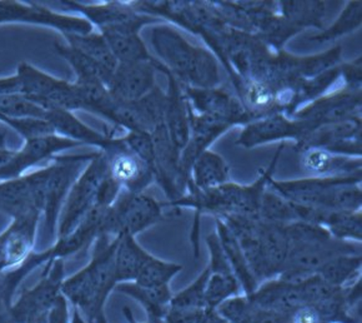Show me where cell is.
Wrapping results in <instances>:
<instances>
[{
	"label": "cell",
	"instance_id": "34",
	"mask_svg": "<svg viewBox=\"0 0 362 323\" xmlns=\"http://www.w3.org/2000/svg\"><path fill=\"white\" fill-rule=\"evenodd\" d=\"M209 278V268L204 269L203 273L179 293L173 295L169 310L171 311H192L206 307L205 303V287Z\"/></svg>",
	"mask_w": 362,
	"mask_h": 323
},
{
	"label": "cell",
	"instance_id": "40",
	"mask_svg": "<svg viewBox=\"0 0 362 323\" xmlns=\"http://www.w3.org/2000/svg\"><path fill=\"white\" fill-rule=\"evenodd\" d=\"M13 298L6 292L3 275L0 273V323H13L11 316V306Z\"/></svg>",
	"mask_w": 362,
	"mask_h": 323
},
{
	"label": "cell",
	"instance_id": "3",
	"mask_svg": "<svg viewBox=\"0 0 362 323\" xmlns=\"http://www.w3.org/2000/svg\"><path fill=\"white\" fill-rule=\"evenodd\" d=\"M151 47L156 60L169 70L180 86L211 89L220 83L218 60L210 50L189 43L168 24L151 29Z\"/></svg>",
	"mask_w": 362,
	"mask_h": 323
},
{
	"label": "cell",
	"instance_id": "20",
	"mask_svg": "<svg viewBox=\"0 0 362 323\" xmlns=\"http://www.w3.org/2000/svg\"><path fill=\"white\" fill-rule=\"evenodd\" d=\"M45 122L52 127L54 135L66 140H74L81 146L98 147L102 151L107 146L109 135L93 130L84 122H81L73 112L63 109H48Z\"/></svg>",
	"mask_w": 362,
	"mask_h": 323
},
{
	"label": "cell",
	"instance_id": "1",
	"mask_svg": "<svg viewBox=\"0 0 362 323\" xmlns=\"http://www.w3.org/2000/svg\"><path fill=\"white\" fill-rule=\"evenodd\" d=\"M117 237L100 234L91 244L89 264L65 277L62 293L71 308L78 310L89 323H98L105 317L104 307L117 287L115 251Z\"/></svg>",
	"mask_w": 362,
	"mask_h": 323
},
{
	"label": "cell",
	"instance_id": "24",
	"mask_svg": "<svg viewBox=\"0 0 362 323\" xmlns=\"http://www.w3.org/2000/svg\"><path fill=\"white\" fill-rule=\"evenodd\" d=\"M216 227H218L216 234H218V241L221 243L225 256L229 261L230 267L240 283L241 291L244 292L245 296H250L259 287V282L252 275L245 256L240 248L239 242L235 238L234 233L230 231L229 227L226 226L224 221L220 218H216Z\"/></svg>",
	"mask_w": 362,
	"mask_h": 323
},
{
	"label": "cell",
	"instance_id": "18",
	"mask_svg": "<svg viewBox=\"0 0 362 323\" xmlns=\"http://www.w3.org/2000/svg\"><path fill=\"white\" fill-rule=\"evenodd\" d=\"M255 307L270 312L290 314L305 306L304 297L298 282L272 278L259 285L256 291L246 296Z\"/></svg>",
	"mask_w": 362,
	"mask_h": 323
},
{
	"label": "cell",
	"instance_id": "33",
	"mask_svg": "<svg viewBox=\"0 0 362 323\" xmlns=\"http://www.w3.org/2000/svg\"><path fill=\"white\" fill-rule=\"evenodd\" d=\"M47 109L22 94L0 96V114L11 119H42L45 120Z\"/></svg>",
	"mask_w": 362,
	"mask_h": 323
},
{
	"label": "cell",
	"instance_id": "31",
	"mask_svg": "<svg viewBox=\"0 0 362 323\" xmlns=\"http://www.w3.org/2000/svg\"><path fill=\"white\" fill-rule=\"evenodd\" d=\"M240 291L241 287L234 273L211 272L209 269V278L205 287L206 307L216 310L231 297L239 296Z\"/></svg>",
	"mask_w": 362,
	"mask_h": 323
},
{
	"label": "cell",
	"instance_id": "26",
	"mask_svg": "<svg viewBox=\"0 0 362 323\" xmlns=\"http://www.w3.org/2000/svg\"><path fill=\"white\" fill-rule=\"evenodd\" d=\"M63 38L65 39L66 44L86 54L89 60H93L102 69L107 86H109L119 63L102 34L94 30L86 35L70 34L64 35Z\"/></svg>",
	"mask_w": 362,
	"mask_h": 323
},
{
	"label": "cell",
	"instance_id": "38",
	"mask_svg": "<svg viewBox=\"0 0 362 323\" xmlns=\"http://www.w3.org/2000/svg\"><path fill=\"white\" fill-rule=\"evenodd\" d=\"M290 323H324L314 306H301L288 314Z\"/></svg>",
	"mask_w": 362,
	"mask_h": 323
},
{
	"label": "cell",
	"instance_id": "6",
	"mask_svg": "<svg viewBox=\"0 0 362 323\" xmlns=\"http://www.w3.org/2000/svg\"><path fill=\"white\" fill-rule=\"evenodd\" d=\"M358 176L315 177L288 182L269 181L275 193L295 205L332 210L357 212L361 208V188Z\"/></svg>",
	"mask_w": 362,
	"mask_h": 323
},
{
	"label": "cell",
	"instance_id": "23",
	"mask_svg": "<svg viewBox=\"0 0 362 323\" xmlns=\"http://www.w3.org/2000/svg\"><path fill=\"white\" fill-rule=\"evenodd\" d=\"M301 167L311 174L332 177L337 172H354L361 167L360 157H347L322 148H305L301 151Z\"/></svg>",
	"mask_w": 362,
	"mask_h": 323
},
{
	"label": "cell",
	"instance_id": "22",
	"mask_svg": "<svg viewBox=\"0 0 362 323\" xmlns=\"http://www.w3.org/2000/svg\"><path fill=\"white\" fill-rule=\"evenodd\" d=\"M99 33L107 40L117 63L153 62L156 60L149 53V49L140 37V29L117 28Z\"/></svg>",
	"mask_w": 362,
	"mask_h": 323
},
{
	"label": "cell",
	"instance_id": "12",
	"mask_svg": "<svg viewBox=\"0 0 362 323\" xmlns=\"http://www.w3.org/2000/svg\"><path fill=\"white\" fill-rule=\"evenodd\" d=\"M59 8L62 11L75 13L86 18L91 23L96 32H103L107 29L117 28H135L143 29L148 24L159 23L160 19L154 16H146L136 11L132 3L123 1H107L96 4H84L80 1H59Z\"/></svg>",
	"mask_w": 362,
	"mask_h": 323
},
{
	"label": "cell",
	"instance_id": "7",
	"mask_svg": "<svg viewBox=\"0 0 362 323\" xmlns=\"http://www.w3.org/2000/svg\"><path fill=\"white\" fill-rule=\"evenodd\" d=\"M165 207L166 205L158 202L144 192L133 193L122 189L115 202L103 217L100 234L112 238L122 234L136 237L139 233L164 218Z\"/></svg>",
	"mask_w": 362,
	"mask_h": 323
},
{
	"label": "cell",
	"instance_id": "29",
	"mask_svg": "<svg viewBox=\"0 0 362 323\" xmlns=\"http://www.w3.org/2000/svg\"><path fill=\"white\" fill-rule=\"evenodd\" d=\"M361 268V254H342L330 259L316 272L327 285L337 288L349 287L350 280H356Z\"/></svg>",
	"mask_w": 362,
	"mask_h": 323
},
{
	"label": "cell",
	"instance_id": "21",
	"mask_svg": "<svg viewBox=\"0 0 362 323\" xmlns=\"http://www.w3.org/2000/svg\"><path fill=\"white\" fill-rule=\"evenodd\" d=\"M114 291L130 297L143 307L148 323H165L173 292L170 285L160 287H145L135 282L119 283Z\"/></svg>",
	"mask_w": 362,
	"mask_h": 323
},
{
	"label": "cell",
	"instance_id": "15",
	"mask_svg": "<svg viewBox=\"0 0 362 323\" xmlns=\"http://www.w3.org/2000/svg\"><path fill=\"white\" fill-rule=\"evenodd\" d=\"M181 89L195 114L211 115L234 127L238 124H249L254 120L239 98L225 89H197L184 86H181Z\"/></svg>",
	"mask_w": 362,
	"mask_h": 323
},
{
	"label": "cell",
	"instance_id": "19",
	"mask_svg": "<svg viewBox=\"0 0 362 323\" xmlns=\"http://www.w3.org/2000/svg\"><path fill=\"white\" fill-rule=\"evenodd\" d=\"M169 79V89L166 93L165 123L173 144L180 152L190 137V104L181 86L170 73H166Z\"/></svg>",
	"mask_w": 362,
	"mask_h": 323
},
{
	"label": "cell",
	"instance_id": "36",
	"mask_svg": "<svg viewBox=\"0 0 362 323\" xmlns=\"http://www.w3.org/2000/svg\"><path fill=\"white\" fill-rule=\"evenodd\" d=\"M165 323H230L218 310L204 307L192 311H168Z\"/></svg>",
	"mask_w": 362,
	"mask_h": 323
},
{
	"label": "cell",
	"instance_id": "16",
	"mask_svg": "<svg viewBox=\"0 0 362 323\" xmlns=\"http://www.w3.org/2000/svg\"><path fill=\"white\" fill-rule=\"evenodd\" d=\"M310 130L309 125L304 122L276 112L246 124L236 143L238 146L252 148L275 140H293L298 144Z\"/></svg>",
	"mask_w": 362,
	"mask_h": 323
},
{
	"label": "cell",
	"instance_id": "39",
	"mask_svg": "<svg viewBox=\"0 0 362 323\" xmlns=\"http://www.w3.org/2000/svg\"><path fill=\"white\" fill-rule=\"evenodd\" d=\"M247 323H290V318L288 314L270 312L255 307Z\"/></svg>",
	"mask_w": 362,
	"mask_h": 323
},
{
	"label": "cell",
	"instance_id": "10",
	"mask_svg": "<svg viewBox=\"0 0 362 323\" xmlns=\"http://www.w3.org/2000/svg\"><path fill=\"white\" fill-rule=\"evenodd\" d=\"M64 280V259H54L45 264L37 283L21 292L11 302L13 323H25L30 318L48 313L62 295Z\"/></svg>",
	"mask_w": 362,
	"mask_h": 323
},
{
	"label": "cell",
	"instance_id": "9",
	"mask_svg": "<svg viewBox=\"0 0 362 323\" xmlns=\"http://www.w3.org/2000/svg\"><path fill=\"white\" fill-rule=\"evenodd\" d=\"M0 24H28L50 28L64 35H86L95 29L89 21L78 14L55 11L37 1L0 0Z\"/></svg>",
	"mask_w": 362,
	"mask_h": 323
},
{
	"label": "cell",
	"instance_id": "43",
	"mask_svg": "<svg viewBox=\"0 0 362 323\" xmlns=\"http://www.w3.org/2000/svg\"><path fill=\"white\" fill-rule=\"evenodd\" d=\"M124 313H125V316H127V318H128L129 321H130V322H129V323H138V322H135V319H134V317H133V313H132V310H130V308H128V307L124 308ZM98 323H107V317L102 318V319H100V321H99V322H98ZM143 323H148V322H143Z\"/></svg>",
	"mask_w": 362,
	"mask_h": 323
},
{
	"label": "cell",
	"instance_id": "13",
	"mask_svg": "<svg viewBox=\"0 0 362 323\" xmlns=\"http://www.w3.org/2000/svg\"><path fill=\"white\" fill-rule=\"evenodd\" d=\"M76 147L81 144L57 135L24 140L22 147L13 151L11 158L0 166V182L22 177Z\"/></svg>",
	"mask_w": 362,
	"mask_h": 323
},
{
	"label": "cell",
	"instance_id": "42",
	"mask_svg": "<svg viewBox=\"0 0 362 323\" xmlns=\"http://www.w3.org/2000/svg\"><path fill=\"white\" fill-rule=\"evenodd\" d=\"M47 314H48V313L39 314V316H35V317L28 319L25 323H48V316H47Z\"/></svg>",
	"mask_w": 362,
	"mask_h": 323
},
{
	"label": "cell",
	"instance_id": "32",
	"mask_svg": "<svg viewBox=\"0 0 362 323\" xmlns=\"http://www.w3.org/2000/svg\"><path fill=\"white\" fill-rule=\"evenodd\" d=\"M182 269L181 264L168 262L151 254L140 269L135 283L145 287H160L170 285L171 280Z\"/></svg>",
	"mask_w": 362,
	"mask_h": 323
},
{
	"label": "cell",
	"instance_id": "25",
	"mask_svg": "<svg viewBox=\"0 0 362 323\" xmlns=\"http://www.w3.org/2000/svg\"><path fill=\"white\" fill-rule=\"evenodd\" d=\"M0 212L11 220L39 213L33 198L32 189L27 178H14L0 182Z\"/></svg>",
	"mask_w": 362,
	"mask_h": 323
},
{
	"label": "cell",
	"instance_id": "41",
	"mask_svg": "<svg viewBox=\"0 0 362 323\" xmlns=\"http://www.w3.org/2000/svg\"><path fill=\"white\" fill-rule=\"evenodd\" d=\"M73 314H71V321L70 323H86V318L83 317V314L78 311V310H71Z\"/></svg>",
	"mask_w": 362,
	"mask_h": 323
},
{
	"label": "cell",
	"instance_id": "4",
	"mask_svg": "<svg viewBox=\"0 0 362 323\" xmlns=\"http://www.w3.org/2000/svg\"><path fill=\"white\" fill-rule=\"evenodd\" d=\"M288 254L279 278L291 282L316 275L326 262L342 254H360V246L336 239L324 227L293 222L285 225Z\"/></svg>",
	"mask_w": 362,
	"mask_h": 323
},
{
	"label": "cell",
	"instance_id": "14",
	"mask_svg": "<svg viewBox=\"0 0 362 323\" xmlns=\"http://www.w3.org/2000/svg\"><path fill=\"white\" fill-rule=\"evenodd\" d=\"M166 74L168 69L159 60L119 63L107 86L112 98L120 102L132 103L148 96L155 84V73Z\"/></svg>",
	"mask_w": 362,
	"mask_h": 323
},
{
	"label": "cell",
	"instance_id": "11",
	"mask_svg": "<svg viewBox=\"0 0 362 323\" xmlns=\"http://www.w3.org/2000/svg\"><path fill=\"white\" fill-rule=\"evenodd\" d=\"M107 146L100 152L105 157L109 174L122 188L133 193H143L155 182L153 169L127 146L122 135L117 137L115 130L107 132Z\"/></svg>",
	"mask_w": 362,
	"mask_h": 323
},
{
	"label": "cell",
	"instance_id": "5",
	"mask_svg": "<svg viewBox=\"0 0 362 323\" xmlns=\"http://www.w3.org/2000/svg\"><path fill=\"white\" fill-rule=\"evenodd\" d=\"M90 154L55 157L42 167L24 174L32 189L33 198L37 210L45 218L47 231L57 237L59 215L76 178L94 157Z\"/></svg>",
	"mask_w": 362,
	"mask_h": 323
},
{
	"label": "cell",
	"instance_id": "35",
	"mask_svg": "<svg viewBox=\"0 0 362 323\" xmlns=\"http://www.w3.org/2000/svg\"><path fill=\"white\" fill-rule=\"evenodd\" d=\"M361 26V1H351L341 13L340 18L329 29L309 38L314 42H331L340 38L347 33H351Z\"/></svg>",
	"mask_w": 362,
	"mask_h": 323
},
{
	"label": "cell",
	"instance_id": "30",
	"mask_svg": "<svg viewBox=\"0 0 362 323\" xmlns=\"http://www.w3.org/2000/svg\"><path fill=\"white\" fill-rule=\"evenodd\" d=\"M280 14L301 29L303 27L322 28V19L325 16V3L322 1H286L279 3Z\"/></svg>",
	"mask_w": 362,
	"mask_h": 323
},
{
	"label": "cell",
	"instance_id": "44",
	"mask_svg": "<svg viewBox=\"0 0 362 323\" xmlns=\"http://www.w3.org/2000/svg\"><path fill=\"white\" fill-rule=\"evenodd\" d=\"M6 272V264H4V259H3V254H1V249H0V273Z\"/></svg>",
	"mask_w": 362,
	"mask_h": 323
},
{
	"label": "cell",
	"instance_id": "37",
	"mask_svg": "<svg viewBox=\"0 0 362 323\" xmlns=\"http://www.w3.org/2000/svg\"><path fill=\"white\" fill-rule=\"evenodd\" d=\"M71 310L69 302L62 293L48 311V323H70Z\"/></svg>",
	"mask_w": 362,
	"mask_h": 323
},
{
	"label": "cell",
	"instance_id": "28",
	"mask_svg": "<svg viewBox=\"0 0 362 323\" xmlns=\"http://www.w3.org/2000/svg\"><path fill=\"white\" fill-rule=\"evenodd\" d=\"M151 257L145 248L136 241V237L130 234H122L117 237L115 251V276L117 283L134 282L138 277L140 269Z\"/></svg>",
	"mask_w": 362,
	"mask_h": 323
},
{
	"label": "cell",
	"instance_id": "2",
	"mask_svg": "<svg viewBox=\"0 0 362 323\" xmlns=\"http://www.w3.org/2000/svg\"><path fill=\"white\" fill-rule=\"evenodd\" d=\"M284 143L272 161V166L267 171L261 173L259 179H256L250 186L228 183L223 184L216 188L208 191H197L189 187L187 194L180 200L169 203L170 207L179 210L180 207H192L195 210V222L192 228V242L194 247L195 259L199 257V220L203 213H211L215 217L223 215H240L249 217H259L261 198L267 189L269 181L272 178V169L275 168L276 159L280 157Z\"/></svg>",
	"mask_w": 362,
	"mask_h": 323
},
{
	"label": "cell",
	"instance_id": "17",
	"mask_svg": "<svg viewBox=\"0 0 362 323\" xmlns=\"http://www.w3.org/2000/svg\"><path fill=\"white\" fill-rule=\"evenodd\" d=\"M42 215H33L11 220L9 226L0 233V249L6 271L16 268L27 261L35 247L37 227Z\"/></svg>",
	"mask_w": 362,
	"mask_h": 323
},
{
	"label": "cell",
	"instance_id": "8",
	"mask_svg": "<svg viewBox=\"0 0 362 323\" xmlns=\"http://www.w3.org/2000/svg\"><path fill=\"white\" fill-rule=\"evenodd\" d=\"M107 174L105 157L103 152H95L70 188L59 215L55 238L64 237L71 233L91 210L99 207V189Z\"/></svg>",
	"mask_w": 362,
	"mask_h": 323
},
{
	"label": "cell",
	"instance_id": "27",
	"mask_svg": "<svg viewBox=\"0 0 362 323\" xmlns=\"http://www.w3.org/2000/svg\"><path fill=\"white\" fill-rule=\"evenodd\" d=\"M229 164L224 158L208 149L194 163L187 188L192 187L197 191L216 188L229 182Z\"/></svg>",
	"mask_w": 362,
	"mask_h": 323
}]
</instances>
